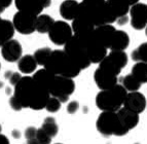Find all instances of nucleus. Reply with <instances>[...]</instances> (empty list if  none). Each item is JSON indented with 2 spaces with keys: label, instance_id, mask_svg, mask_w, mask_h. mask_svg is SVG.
<instances>
[{
  "label": "nucleus",
  "instance_id": "42",
  "mask_svg": "<svg viewBox=\"0 0 147 144\" xmlns=\"http://www.w3.org/2000/svg\"><path fill=\"white\" fill-rule=\"evenodd\" d=\"M27 144H40V143L38 141H37L36 138H33V139L27 140Z\"/></svg>",
  "mask_w": 147,
  "mask_h": 144
},
{
  "label": "nucleus",
  "instance_id": "14",
  "mask_svg": "<svg viewBox=\"0 0 147 144\" xmlns=\"http://www.w3.org/2000/svg\"><path fill=\"white\" fill-rule=\"evenodd\" d=\"M23 54V47L20 42L16 39H10L1 47V55L5 61L13 63L20 60Z\"/></svg>",
  "mask_w": 147,
  "mask_h": 144
},
{
  "label": "nucleus",
  "instance_id": "28",
  "mask_svg": "<svg viewBox=\"0 0 147 144\" xmlns=\"http://www.w3.org/2000/svg\"><path fill=\"white\" fill-rule=\"evenodd\" d=\"M41 129L44 130L49 136L55 137L58 134V131H59V127L57 125V122L54 117H47L45 120H43V124L41 126Z\"/></svg>",
  "mask_w": 147,
  "mask_h": 144
},
{
  "label": "nucleus",
  "instance_id": "24",
  "mask_svg": "<svg viewBox=\"0 0 147 144\" xmlns=\"http://www.w3.org/2000/svg\"><path fill=\"white\" fill-rule=\"evenodd\" d=\"M33 79L36 81L39 86H41L42 88L47 89L49 91V88L52 83L53 79L55 77V74H53L51 71H49L47 68L40 69V70L36 71L34 73V75L32 76Z\"/></svg>",
  "mask_w": 147,
  "mask_h": 144
},
{
  "label": "nucleus",
  "instance_id": "6",
  "mask_svg": "<svg viewBox=\"0 0 147 144\" xmlns=\"http://www.w3.org/2000/svg\"><path fill=\"white\" fill-rule=\"evenodd\" d=\"M64 51L75 62L81 70L88 68L92 64L88 59L86 44L74 35L64 45Z\"/></svg>",
  "mask_w": 147,
  "mask_h": 144
},
{
  "label": "nucleus",
  "instance_id": "26",
  "mask_svg": "<svg viewBox=\"0 0 147 144\" xmlns=\"http://www.w3.org/2000/svg\"><path fill=\"white\" fill-rule=\"evenodd\" d=\"M132 74L134 77L141 83L147 82V63L145 62H136L132 68Z\"/></svg>",
  "mask_w": 147,
  "mask_h": 144
},
{
  "label": "nucleus",
  "instance_id": "9",
  "mask_svg": "<svg viewBox=\"0 0 147 144\" xmlns=\"http://www.w3.org/2000/svg\"><path fill=\"white\" fill-rule=\"evenodd\" d=\"M36 17L28 15L23 11H18L12 19V25L15 30L23 35H30L36 31L35 29Z\"/></svg>",
  "mask_w": 147,
  "mask_h": 144
},
{
  "label": "nucleus",
  "instance_id": "4",
  "mask_svg": "<svg viewBox=\"0 0 147 144\" xmlns=\"http://www.w3.org/2000/svg\"><path fill=\"white\" fill-rule=\"evenodd\" d=\"M127 91L123 85H115L109 90L101 91L96 97V105L102 111L116 112L123 105Z\"/></svg>",
  "mask_w": 147,
  "mask_h": 144
},
{
  "label": "nucleus",
  "instance_id": "49",
  "mask_svg": "<svg viewBox=\"0 0 147 144\" xmlns=\"http://www.w3.org/2000/svg\"><path fill=\"white\" fill-rule=\"evenodd\" d=\"M56 144H62V143H56Z\"/></svg>",
  "mask_w": 147,
  "mask_h": 144
},
{
  "label": "nucleus",
  "instance_id": "15",
  "mask_svg": "<svg viewBox=\"0 0 147 144\" xmlns=\"http://www.w3.org/2000/svg\"><path fill=\"white\" fill-rule=\"evenodd\" d=\"M94 79L99 89L101 91L109 90L117 85V76L108 72L105 69L98 67L94 73Z\"/></svg>",
  "mask_w": 147,
  "mask_h": 144
},
{
  "label": "nucleus",
  "instance_id": "23",
  "mask_svg": "<svg viewBox=\"0 0 147 144\" xmlns=\"http://www.w3.org/2000/svg\"><path fill=\"white\" fill-rule=\"evenodd\" d=\"M36 67L37 63L32 55L22 56L20 58V60L18 61V68H19L20 72H22L24 74L33 73L36 70Z\"/></svg>",
  "mask_w": 147,
  "mask_h": 144
},
{
  "label": "nucleus",
  "instance_id": "22",
  "mask_svg": "<svg viewBox=\"0 0 147 144\" xmlns=\"http://www.w3.org/2000/svg\"><path fill=\"white\" fill-rule=\"evenodd\" d=\"M15 27L12 22L8 20L0 18V47H2L5 42L9 41L15 35Z\"/></svg>",
  "mask_w": 147,
  "mask_h": 144
},
{
  "label": "nucleus",
  "instance_id": "12",
  "mask_svg": "<svg viewBox=\"0 0 147 144\" xmlns=\"http://www.w3.org/2000/svg\"><path fill=\"white\" fill-rule=\"evenodd\" d=\"M146 98L143 94L136 92H127V95L123 102V107L127 109H130L134 112L142 113L146 108Z\"/></svg>",
  "mask_w": 147,
  "mask_h": 144
},
{
  "label": "nucleus",
  "instance_id": "29",
  "mask_svg": "<svg viewBox=\"0 0 147 144\" xmlns=\"http://www.w3.org/2000/svg\"><path fill=\"white\" fill-rule=\"evenodd\" d=\"M142 83L138 81L132 74H127L123 78V87L127 92H136L141 88Z\"/></svg>",
  "mask_w": 147,
  "mask_h": 144
},
{
  "label": "nucleus",
  "instance_id": "11",
  "mask_svg": "<svg viewBox=\"0 0 147 144\" xmlns=\"http://www.w3.org/2000/svg\"><path fill=\"white\" fill-rule=\"evenodd\" d=\"M131 26L135 30L145 29L147 26V4L137 2L131 5Z\"/></svg>",
  "mask_w": 147,
  "mask_h": 144
},
{
  "label": "nucleus",
  "instance_id": "19",
  "mask_svg": "<svg viewBox=\"0 0 147 144\" xmlns=\"http://www.w3.org/2000/svg\"><path fill=\"white\" fill-rule=\"evenodd\" d=\"M60 15L66 21H73L79 11V2L76 0H64L60 5Z\"/></svg>",
  "mask_w": 147,
  "mask_h": 144
},
{
  "label": "nucleus",
  "instance_id": "38",
  "mask_svg": "<svg viewBox=\"0 0 147 144\" xmlns=\"http://www.w3.org/2000/svg\"><path fill=\"white\" fill-rule=\"evenodd\" d=\"M12 3V0H0V9L4 11L5 8H7L10 6Z\"/></svg>",
  "mask_w": 147,
  "mask_h": 144
},
{
  "label": "nucleus",
  "instance_id": "46",
  "mask_svg": "<svg viewBox=\"0 0 147 144\" xmlns=\"http://www.w3.org/2000/svg\"><path fill=\"white\" fill-rule=\"evenodd\" d=\"M2 86H3V85H2V82H1V81H0V88H2Z\"/></svg>",
  "mask_w": 147,
  "mask_h": 144
},
{
  "label": "nucleus",
  "instance_id": "37",
  "mask_svg": "<svg viewBox=\"0 0 147 144\" xmlns=\"http://www.w3.org/2000/svg\"><path fill=\"white\" fill-rule=\"evenodd\" d=\"M9 106L13 110H17V111H20L21 109H23V107L21 106V104L19 103V101H18L13 96H11L10 99H9Z\"/></svg>",
  "mask_w": 147,
  "mask_h": 144
},
{
  "label": "nucleus",
  "instance_id": "41",
  "mask_svg": "<svg viewBox=\"0 0 147 144\" xmlns=\"http://www.w3.org/2000/svg\"><path fill=\"white\" fill-rule=\"evenodd\" d=\"M42 4H43V7L47 8L49 7V6H51V4H52V0H41Z\"/></svg>",
  "mask_w": 147,
  "mask_h": 144
},
{
  "label": "nucleus",
  "instance_id": "21",
  "mask_svg": "<svg viewBox=\"0 0 147 144\" xmlns=\"http://www.w3.org/2000/svg\"><path fill=\"white\" fill-rule=\"evenodd\" d=\"M106 2L116 20L119 18L127 17L130 11L131 6L123 0H106Z\"/></svg>",
  "mask_w": 147,
  "mask_h": 144
},
{
  "label": "nucleus",
  "instance_id": "16",
  "mask_svg": "<svg viewBox=\"0 0 147 144\" xmlns=\"http://www.w3.org/2000/svg\"><path fill=\"white\" fill-rule=\"evenodd\" d=\"M86 51L91 63H100L107 56V49L101 43H99L93 36L86 43Z\"/></svg>",
  "mask_w": 147,
  "mask_h": 144
},
{
  "label": "nucleus",
  "instance_id": "25",
  "mask_svg": "<svg viewBox=\"0 0 147 144\" xmlns=\"http://www.w3.org/2000/svg\"><path fill=\"white\" fill-rule=\"evenodd\" d=\"M55 20L49 15H42L40 14L39 16L36 17V24H35V29L37 32H39L41 34L44 33H49L52 26L54 25Z\"/></svg>",
  "mask_w": 147,
  "mask_h": 144
},
{
  "label": "nucleus",
  "instance_id": "33",
  "mask_svg": "<svg viewBox=\"0 0 147 144\" xmlns=\"http://www.w3.org/2000/svg\"><path fill=\"white\" fill-rule=\"evenodd\" d=\"M37 141L39 142L40 144H51L52 142V137L49 136L44 130H42L41 128L40 129H37L36 132V137Z\"/></svg>",
  "mask_w": 147,
  "mask_h": 144
},
{
  "label": "nucleus",
  "instance_id": "17",
  "mask_svg": "<svg viewBox=\"0 0 147 144\" xmlns=\"http://www.w3.org/2000/svg\"><path fill=\"white\" fill-rule=\"evenodd\" d=\"M15 4L19 11L31 16H39L44 9L41 0H15Z\"/></svg>",
  "mask_w": 147,
  "mask_h": 144
},
{
  "label": "nucleus",
  "instance_id": "32",
  "mask_svg": "<svg viewBox=\"0 0 147 144\" xmlns=\"http://www.w3.org/2000/svg\"><path fill=\"white\" fill-rule=\"evenodd\" d=\"M62 102L56 97H49V101H47V105H45V109L51 113H54L59 111L61 108Z\"/></svg>",
  "mask_w": 147,
  "mask_h": 144
},
{
  "label": "nucleus",
  "instance_id": "43",
  "mask_svg": "<svg viewBox=\"0 0 147 144\" xmlns=\"http://www.w3.org/2000/svg\"><path fill=\"white\" fill-rule=\"evenodd\" d=\"M123 1H125V2L127 3V4L130 5H133V4H135V3L139 2V0H123Z\"/></svg>",
  "mask_w": 147,
  "mask_h": 144
},
{
  "label": "nucleus",
  "instance_id": "31",
  "mask_svg": "<svg viewBox=\"0 0 147 144\" xmlns=\"http://www.w3.org/2000/svg\"><path fill=\"white\" fill-rule=\"evenodd\" d=\"M51 53H52V49H49V47H42V49H37L34 53V55H33L37 65L44 66V64L47 61V59H49Z\"/></svg>",
  "mask_w": 147,
  "mask_h": 144
},
{
  "label": "nucleus",
  "instance_id": "2",
  "mask_svg": "<svg viewBox=\"0 0 147 144\" xmlns=\"http://www.w3.org/2000/svg\"><path fill=\"white\" fill-rule=\"evenodd\" d=\"M78 16L90 21L95 27L116 22L106 0H82L79 3Z\"/></svg>",
  "mask_w": 147,
  "mask_h": 144
},
{
  "label": "nucleus",
  "instance_id": "7",
  "mask_svg": "<svg viewBox=\"0 0 147 144\" xmlns=\"http://www.w3.org/2000/svg\"><path fill=\"white\" fill-rule=\"evenodd\" d=\"M75 91V82L73 78L65 76L55 75L52 83L49 88V93L52 97L58 98L62 103L67 102L70 95Z\"/></svg>",
  "mask_w": 147,
  "mask_h": 144
},
{
  "label": "nucleus",
  "instance_id": "50",
  "mask_svg": "<svg viewBox=\"0 0 147 144\" xmlns=\"http://www.w3.org/2000/svg\"><path fill=\"white\" fill-rule=\"evenodd\" d=\"M0 69H1V65H0Z\"/></svg>",
  "mask_w": 147,
  "mask_h": 144
},
{
  "label": "nucleus",
  "instance_id": "36",
  "mask_svg": "<svg viewBox=\"0 0 147 144\" xmlns=\"http://www.w3.org/2000/svg\"><path fill=\"white\" fill-rule=\"evenodd\" d=\"M36 132H37V129L34 127H29L26 129L25 131V137H26V139L29 140V139H33L36 137Z\"/></svg>",
  "mask_w": 147,
  "mask_h": 144
},
{
  "label": "nucleus",
  "instance_id": "39",
  "mask_svg": "<svg viewBox=\"0 0 147 144\" xmlns=\"http://www.w3.org/2000/svg\"><path fill=\"white\" fill-rule=\"evenodd\" d=\"M0 144H9V140L5 135L0 133Z\"/></svg>",
  "mask_w": 147,
  "mask_h": 144
},
{
  "label": "nucleus",
  "instance_id": "30",
  "mask_svg": "<svg viewBox=\"0 0 147 144\" xmlns=\"http://www.w3.org/2000/svg\"><path fill=\"white\" fill-rule=\"evenodd\" d=\"M132 59L136 62L147 63V42H143L132 51Z\"/></svg>",
  "mask_w": 147,
  "mask_h": 144
},
{
  "label": "nucleus",
  "instance_id": "34",
  "mask_svg": "<svg viewBox=\"0 0 147 144\" xmlns=\"http://www.w3.org/2000/svg\"><path fill=\"white\" fill-rule=\"evenodd\" d=\"M8 74H9V75H5V76H6V78H8L10 85H12L13 87H15L16 85L20 81L21 78H22V75H21L20 73H18V72H9Z\"/></svg>",
  "mask_w": 147,
  "mask_h": 144
},
{
  "label": "nucleus",
  "instance_id": "40",
  "mask_svg": "<svg viewBox=\"0 0 147 144\" xmlns=\"http://www.w3.org/2000/svg\"><path fill=\"white\" fill-rule=\"evenodd\" d=\"M127 17H123V18H119V19H117L116 20V22L118 23L119 25H125V23L127 22Z\"/></svg>",
  "mask_w": 147,
  "mask_h": 144
},
{
  "label": "nucleus",
  "instance_id": "47",
  "mask_svg": "<svg viewBox=\"0 0 147 144\" xmlns=\"http://www.w3.org/2000/svg\"><path fill=\"white\" fill-rule=\"evenodd\" d=\"M1 131H2V127H1V125H0V133H1Z\"/></svg>",
  "mask_w": 147,
  "mask_h": 144
},
{
  "label": "nucleus",
  "instance_id": "35",
  "mask_svg": "<svg viewBox=\"0 0 147 144\" xmlns=\"http://www.w3.org/2000/svg\"><path fill=\"white\" fill-rule=\"evenodd\" d=\"M78 108H79V103L77 101H71L67 105V112L70 113V114H74L78 110Z\"/></svg>",
  "mask_w": 147,
  "mask_h": 144
},
{
  "label": "nucleus",
  "instance_id": "44",
  "mask_svg": "<svg viewBox=\"0 0 147 144\" xmlns=\"http://www.w3.org/2000/svg\"><path fill=\"white\" fill-rule=\"evenodd\" d=\"M12 136L15 137V138H19V137L21 136L20 134V131H17V130H15L13 132H12Z\"/></svg>",
  "mask_w": 147,
  "mask_h": 144
},
{
  "label": "nucleus",
  "instance_id": "48",
  "mask_svg": "<svg viewBox=\"0 0 147 144\" xmlns=\"http://www.w3.org/2000/svg\"><path fill=\"white\" fill-rule=\"evenodd\" d=\"M2 12H3V11H2V10L0 9V15H1V14H2Z\"/></svg>",
  "mask_w": 147,
  "mask_h": 144
},
{
  "label": "nucleus",
  "instance_id": "13",
  "mask_svg": "<svg viewBox=\"0 0 147 144\" xmlns=\"http://www.w3.org/2000/svg\"><path fill=\"white\" fill-rule=\"evenodd\" d=\"M116 29L114 26H112L111 24H104L100 25V26H97L95 27L93 33V37L102 45L106 47V49H109L110 47V44L112 42L113 36H114V33H115Z\"/></svg>",
  "mask_w": 147,
  "mask_h": 144
},
{
  "label": "nucleus",
  "instance_id": "45",
  "mask_svg": "<svg viewBox=\"0 0 147 144\" xmlns=\"http://www.w3.org/2000/svg\"><path fill=\"white\" fill-rule=\"evenodd\" d=\"M145 34H146V36H147V26H146V28H145Z\"/></svg>",
  "mask_w": 147,
  "mask_h": 144
},
{
  "label": "nucleus",
  "instance_id": "20",
  "mask_svg": "<svg viewBox=\"0 0 147 144\" xmlns=\"http://www.w3.org/2000/svg\"><path fill=\"white\" fill-rule=\"evenodd\" d=\"M130 44V36L123 30H116L110 44V51H125Z\"/></svg>",
  "mask_w": 147,
  "mask_h": 144
},
{
  "label": "nucleus",
  "instance_id": "27",
  "mask_svg": "<svg viewBox=\"0 0 147 144\" xmlns=\"http://www.w3.org/2000/svg\"><path fill=\"white\" fill-rule=\"evenodd\" d=\"M109 57L111 61L114 62V63L119 67L120 69L125 68L127 66V61H129V59H127V55L125 51H110L109 55H107Z\"/></svg>",
  "mask_w": 147,
  "mask_h": 144
},
{
  "label": "nucleus",
  "instance_id": "51",
  "mask_svg": "<svg viewBox=\"0 0 147 144\" xmlns=\"http://www.w3.org/2000/svg\"><path fill=\"white\" fill-rule=\"evenodd\" d=\"M136 144H139V143H136Z\"/></svg>",
  "mask_w": 147,
  "mask_h": 144
},
{
  "label": "nucleus",
  "instance_id": "5",
  "mask_svg": "<svg viewBox=\"0 0 147 144\" xmlns=\"http://www.w3.org/2000/svg\"><path fill=\"white\" fill-rule=\"evenodd\" d=\"M96 127L98 132L104 136H123L129 132L121 125L117 113L113 111H102L97 120Z\"/></svg>",
  "mask_w": 147,
  "mask_h": 144
},
{
  "label": "nucleus",
  "instance_id": "1",
  "mask_svg": "<svg viewBox=\"0 0 147 144\" xmlns=\"http://www.w3.org/2000/svg\"><path fill=\"white\" fill-rule=\"evenodd\" d=\"M13 97L23 108L40 110L45 108L51 95L49 91L39 86L32 76H22L15 86Z\"/></svg>",
  "mask_w": 147,
  "mask_h": 144
},
{
  "label": "nucleus",
  "instance_id": "3",
  "mask_svg": "<svg viewBox=\"0 0 147 144\" xmlns=\"http://www.w3.org/2000/svg\"><path fill=\"white\" fill-rule=\"evenodd\" d=\"M44 68H47L55 75L65 76L69 78L76 77L81 71L75 62L64 51V49L52 51L47 61L44 64Z\"/></svg>",
  "mask_w": 147,
  "mask_h": 144
},
{
  "label": "nucleus",
  "instance_id": "8",
  "mask_svg": "<svg viewBox=\"0 0 147 144\" xmlns=\"http://www.w3.org/2000/svg\"><path fill=\"white\" fill-rule=\"evenodd\" d=\"M73 36V31L70 25L65 21H55L54 25L49 31L51 41L56 45H65L66 42Z\"/></svg>",
  "mask_w": 147,
  "mask_h": 144
},
{
  "label": "nucleus",
  "instance_id": "18",
  "mask_svg": "<svg viewBox=\"0 0 147 144\" xmlns=\"http://www.w3.org/2000/svg\"><path fill=\"white\" fill-rule=\"evenodd\" d=\"M117 116L119 118L121 125L130 131L131 129L135 128L139 122V114L130 109H127L125 107H121L116 111Z\"/></svg>",
  "mask_w": 147,
  "mask_h": 144
},
{
  "label": "nucleus",
  "instance_id": "10",
  "mask_svg": "<svg viewBox=\"0 0 147 144\" xmlns=\"http://www.w3.org/2000/svg\"><path fill=\"white\" fill-rule=\"evenodd\" d=\"M71 28L72 31H73L74 36L77 37L84 43H86L93 36L94 30H95V25H93L88 20L77 16L72 21Z\"/></svg>",
  "mask_w": 147,
  "mask_h": 144
}]
</instances>
